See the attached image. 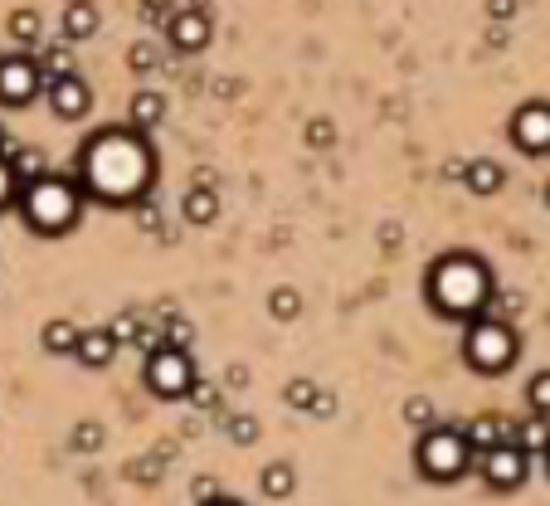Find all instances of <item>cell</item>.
<instances>
[{"mask_svg":"<svg viewBox=\"0 0 550 506\" xmlns=\"http://www.w3.org/2000/svg\"><path fill=\"white\" fill-rule=\"evenodd\" d=\"M137 5H142V20H151V25L171 20V10H176V0H137Z\"/></svg>","mask_w":550,"mask_h":506,"instance_id":"cell-38","label":"cell"},{"mask_svg":"<svg viewBox=\"0 0 550 506\" xmlns=\"http://www.w3.org/2000/svg\"><path fill=\"white\" fill-rule=\"evenodd\" d=\"M10 146L15 142H10V132H5V122H0V156H10Z\"/></svg>","mask_w":550,"mask_h":506,"instance_id":"cell-42","label":"cell"},{"mask_svg":"<svg viewBox=\"0 0 550 506\" xmlns=\"http://www.w3.org/2000/svg\"><path fill=\"white\" fill-rule=\"evenodd\" d=\"M224 434L234 438L239 448H249V443H258V419L254 414H229L224 419Z\"/></svg>","mask_w":550,"mask_h":506,"instance_id":"cell-29","label":"cell"},{"mask_svg":"<svg viewBox=\"0 0 550 506\" xmlns=\"http://www.w3.org/2000/svg\"><path fill=\"white\" fill-rule=\"evenodd\" d=\"M181 215H185V224H200V229L215 224V219H220V195H215V185H200V181L190 185L181 200Z\"/></svg>","mask_w":550,"mask_h":506,"instance_id":"cell-14","label":"cell"},{"mask_svg":"<svg viewBox=\"0 0 550 506\" xmlns=\"http://www.w3.org/2000/svg\"><path fill=\"white\" fill-rule=\"evenodd\" d=\"M10 171H15V181H20V190L30 181H39V176H49V166H44V151H35V146H10Z\"/></svg>","mask_w":550,"mask_h":506,"instance_id":"cell-22","label":"cell"},{"mask_svg":"<svg viewBox=\"0 0 550 506\" xmlns=\"http://www.w3.org/2000/svg\"><path fill=\"white\" fill-rule=\"evenodd\" d=\"M424 302L439 312L443 322H473L482 317L492 302H497V283H492V268L468 249H453L434 258L424 268Z\"/></svg>","mask_w":550,"mask_h":506,"instance_id":"cell-2","label":"cell"},{"mask_svg":"<svg viewBox=\"0 0 550 506\" xmlns=\"http://www.w3.org/2000/svg\"><path fill=\"white\" fill-rule=\"evenodd\" d=\"M487 15H492L497 25H502V20H512V15H516V0H487Z\"/></svg>","mask_w":550,"mask_h":506,"instance_id":"cell-39","label":"cell"},{"mask_svg":"<svg viewBox=\"0 0 550 506\" xmlns=\"http://www.w3.org/2000/svg\"><path fill=\"white\" fill-rule=\"evenodd\" d=\"M516 438V424H507L502 414H477L473 424H468V443H473V453H492V448H502V443H512Z\"/></svg>","mask_w":550,"mask_h":506,"instance_id":"cell-12","label":"cell"},{"mask_svg":"<svg viewBox=\"0 0 550 506\" xmlns=\"http://www.w3.org/2000/svg\"><path fill=\"white\" fill-rule=\"evenodd\" d=\"M210 35H215L210 10L185 5V10H171V20H166V39H171V49H176V54H200V49L210 44Z\"/></svg>","mask_w":550,"mask_h":506,"instance_id":"cell-10","label":"cell"},{"mask_svg":"<svg viewBox=\"0 0 550 506\" xmlns=\"http://www.w3.org/2000/svg\"><path fill=\"white\" fill-rule=\"evenodd\" d=\"M507 137L521 156H550V103L546 98H531L512 112L507 122Z\"/></svg>","mask_w":550,"mask_h":506,"instance_id":"cell-8","label":"cell"},{"mask_svg":"<svg viewBox=\"0 0 550 506\" xmlns=\"http://www.w3.org/2000/svg\"><path fill=\"white\" fill-rule=\"evenodd\" d=\"M414 468L424 482H458L468 468H477L468 429H424L414 443Z\"/></svg>","mask_w":550,"mask_h":506,"instance_id":"cell-5","label":"cell"},{"mask_svg":"<svg viewBox=\"0 0 550 506\" xmlns=\"http://www.w3.org/2000/svg\"><path fill=\"white\" fill-rule=\"evenodd\" d=\"M132 219H137V229H142V234H161V205H156L151 195L132 205Z\"/></svg>","mask_w":550,"mask_h":506,"instance_id":"cell-31","label":"cell"},{"mask_svg":"<svg viewBox=\"0 0 550 506\" xmlns=\"http://www.w3.org/2000/svg\"><path fill=\"white\" fill-rule=\"evenodd\" d=\"M463 365L482 375V380H497V375H507L516 361H521V336H516V326L507 317H492V312H482L473 322L463 326Z\"/></svg>","mask_w":550,"mask_h":506,"instance_id":"cell-4","label":"cell"},{"mask_svg":"<svg viewBox=\"0 0 550 506\" xmlns=\"http://www.w3.org/2000/svg\"><path fill=\"white\" fill-rule=\"evenodd\" d=\"M516 448H526L531 458H546L550 453V419L546 414H531V419H521L516 424V438H512Z\"/></svg>","mask_w":550,"mask_h":506,"instance_id":"cell-21","label":"cell"},{"mask_svg":"<svg viewBox=\"0 0 550 506\" xmlns=\"http://www.w3.org/2000/svg\"><path fill=\"white\" fill-rule=\"evenodd\" d=\"M117 336H112L108 326H93V331H83V341H78V365H88V370H103V365L117 361Z\"/></svg>","mask_w":550,"mask_h":506,"instance_id":"cell-13","label":"cell"},{"mask_svg":"<svg viewBox=\"0 0 550 506\" xmlns=\"http://www.w3.org/2000/svg\"><path fill=\"white\" fill-rule=\"evenodd\" d=\"M69 443H74V453H98V448H103V424H93V419L78 424Z\"/></svg>","mask_w":550,"mask_h":506,"instance_id":"cell-32","label":"cell"},{"mask_svg":"<svg viewBox=\"0 0 550 506\" xmlns=\"http://www.w3.org/2000/svg\"><path fill=\"white\" fill-rule=\"evenodd\" d=\"M463 185L473 190V195H497L502 185H507V166L502 161H492V156H477V161H468V176H463Z\"/></svg>","mask_w":550,"mask_h":506,"instance_id":"cell-16","label":"cell"},{"mask_svg":"<svg viewBox=\"0 0 550 506\" xmlns=\"http://www.w3.org/2000/svg\"><path fill=\"white\" fill-rule=\"evenodd\" d=\"M331 142H336V122H331V117H312V122H307V146L327 151Z\"/></svg>","mask_w":550,"mask_h":506,"instance_id":"cell-33","label":"cell"},{"mask_svg":"<svg viewBox=\"0 0 550 506\" xmlns=\"http://www.w3.org/2000/svg\"><path fill=\"white\" fill-rule=\"evenodd\" d=\"M83 185L74 176H39L20 190V219L30 224V234L39 239H59V234H69L78 219H83Z\"/></svg>","mask_w":550,"mask_h":506,"instance_id":"cell-3","label":"cell"},{"mask_svg":"<svg viewBox=\"0 0 550 506\" xmlns=\"http://www.w3.org/2000/svg\"><path fill=\"white\" fill-rule=\"evenodd\" d=\"M98 35V5L93 0H69L64 5V39L69 44H83V39Z\"/></svg>","mask_w":550,"mask_h":506,"instance_id":"cell-17","label":"cell"},{"mask_svg":"<svg viewBox=\"0 0 550 506\" xmlns=\"http://www.w3.org/2000/svg\"><path fill=\"white\" fill-rule=\"evenodd\" d=\"M477 472H482V482L492 492H516L531 477V453L516 448V443H502V448H492V453L477 458Z\"/></svg>","mask_w":550,"mask_h":506,"instance_id":"cell-9","label":"cell"},{"mask_svg":"<svg viewBox=\"0 0 550 506\" xmlns=\"http://www.w3.org/2000/svg\"><path fill=\"white\" fill-rule=\"evenodd\" d=\"M317 395H322V390H317L307 375H297V380H288V385H283V404H288V409H297V414H312Z\"/></svg>","mask_w":550,"mask_h":506,"instance_id":"cell-25","label":"cell"},{"mask_svg":"<svg viewBox=\"0 0 550 506\" xmlns=\"http://www.w3.org/2000/svg\"><path fill=\"white\" fill-rule=\"evenodd\" d=\"M142 380H147V390L156 399H185L190 395V385L200 380V370H195V356H190V351L156 346V351H147V370H142Z\"/></svg>","mask_w":550,"mask_h":506,"instance_id":"cell-6","label":"cell"},{"mask_svg":"<svg viewBox=\"0 0 550 506\" xmlns=\"http://www.w3.org/2000/svg\"><path fill=\"white\" fill-rule=\"evenodd\" d=\"M39 69H44V78L54 83V78H69L74 69V49H69V39L64 44H49V49H39Z\"/></svg>","mask_w":550,"mask_h":506,"instance_id":"cell-24","label":"cell"},{"mask_svg":"<svg viewBox=\"0 0 550 506\" xmlns=\"http://www.w3.org/2000/svg\"><path fill=\"white\" fill-rule=\"evenodd\" d=\"M443 176H448V181H463V176H468V161H448Z\"/></svg>","mask_w":550,"mask_h":506,"instance_id":"cell-41","label":"cell"},{"mask_svg":"<svg viewBox=\"0 0 550 506\" xmlns=\"http://www.w3.org/2000/svg\"><path fill=\"white\" fill-rule=\"evenodd\" d=\"M526 404H531V414H546L550 419V370H536L526 380Z\"/></svg>","mask_w":550,"mask_h":506,"instance_id":"cell-27","label":"cell"},{"mask_svg":"<svg viewBox=\"0 0 550 506\" xmlns=\"http://www.w3.org/2000/svg\"><path fill=\"white\" fill-rule=\"evenodd\" d=\"M78 341H83V326L69 322V317H54V322H44V331H39V346L49 356H78Z\"/></svg>","mask_w":550,"mask_h":506,"instance_id":"cell-15","label":"cell"},{"mask_svg":"<svg viewBox=\"0 0 550 506\" xmlns=\"http://www.w3.org/2000/svg\"><path fill=\"white\" fill-rule=\"evenodd\" d=\"M268 317H273V322H297V317H302V292L288 288V283H278V288L268 292Z\"/></svg>","mask_w":550,"mask_h":506,"instance_id":"cell-23","label":"cell"},{"mask_svg":"<svg viewBox=\"0 0 550 506\" xmlns=\"http://www.w3.org/2000/svg\"><path fill=\"white\" fill-rule=\"evenodd\" d=\"M190 404H195V409H220V390H215V385H210V380H195V385H190Z\"/></svg>","mask_w":550,"mask_h":506,"instance_id":"cell-35","label":"cell"},{"mask_svg":"<svg viewBox=\"0 0 550 506\" xmlns=\"http://www.w3.org/2000/svg\"><path fill=\"white\" fill-rule=\"evenodd\" d=\"M151 132H137L132 122L127 127H98L83 151H78V171L74 181L83 185L88 200L98 205H137L151 195V181H156V151L147 142Z\"/></svg>","mask_w":550,"mask_h":506,"instance_id":"cell-1","label":"cell"},{"mask_svg":"<svg viewBox=\"0 0 550 506\" xmlns=\"http://www.w3.org/2000/svg\"><path fill=\"white\" fill-rule=\"evenodd\" d=\"M44 88H49V78H44L35 54H5L0 59V108H30Z\"/></svg>","mask_w":550,"mask_h":506,"instance_id":"cell-7","label":"cell"},{"mask_svg":"<svg viewBox=\"0 0 550 506\" xmlns=\"http://www.w3.org/2000/svg\"><path fill=\"white\" fill-rule=\"evenodd\" d=\"M546 468H550V453H546Z\"/></svg>","mask_w":550,"mask_h":506,"instance_id":"cell-45","label":"cell"},{"mask_svg":"<svg viewBox=\"0 0 550 506\" xmlns=\"http://www.w3.org/2000/svg\"><path fill=\"white\" fill-rule=\"evenodd\" d=\"M541 205H546V210H550V181L541 185Z\"/></svg>","mask_w":550,"mask_h":506,"instance_id":"cell-44","label":"cell"},{"mask_svg":"<svg viewBox=\"0 0 550 506\" xmlns=\"http://www.w3.org/2000/svg\"><path fill=\"white\" fill-rule=\"evenodd\" d=\"M404 424H414L419 434H424V429H434V399H424V395L404 399Z\"/></svg>","mask_w":550,"mask_h":506,"instance_id":"cell-30","label":"cell"},{"mask_svg":"<svg viewBox=\"0 0 550 506\" xmlns=\"http://www.w3.org/2000/svg\"><path fill=\"white\" fill-rule=\"evenodd\" d=\"M5 30H10V39H15L20 49H35L39 39H44V15H39V10H30V5H20V10H10Z\"/></svg>","mask_w":550,"mask_h":506,"instance_id":"cell-20","label":"cell"},{"mask_svg":"<svg viewBox=\"0 0 550 506\" xmlns=\"http://www.w3.org/2000/svg\"><path fill=\"white\" fill-rule=\"evenodd\" d=\"M210 506H244V502H234V497H215Z\"/></svg>","mask_w":550,"mask_h":506,"instance_id":"cell-43","label":"cell"},{"mask_svg":"<svg viewBox=\"0 0 550 506\" xmlns=\"http://www.w3.org/2000/svg\"><path fill=\"white\" fill-rule=\"evenodd\" d=\"M10 200H20V181H15V171H10V161L0 156V210H5Z\"/></svg>","mask_w":550,"mask_h":506,"instance_id":"cell-37","label":"cell"},{"mask_svg":"<svg viewBox=\"0 0 550 506\" xmlns=\"http://www.w3.org/2000/svg\"><path fill=\"white\" fill-rule=\"evenodd\" d=\"M108 331L117 336V346H137V336H142V317H117Z\"/></svg>","mask_w":550,"mask_h":506,"instance_id":"cell-34","label":"cell"},{"mask_svg":"<svg viewBox=\"0 0 550 506\" xmlns=\"http://www.w3.org/2000/svg\"><path fill=\"white\" fill-rule=\"evenodd\" d=\"M156 64H161V49H156L151 39H137V44L127 49V69L132 73H151Z\"/></svg>","mask_w":550,"mask_h":506,"instance_id":"cell-28","label":"cell"},{"mask_svg":"<svg viewBox=\"0 0 550 506\" xmlns=\"http://www.w3.org/2000/svg\"><path fill=\"white\" fill-rule=\"evenodd\" d=\"M44 98H49V108H54L59 122H78V117H88V112H93V88H88L78 73L54 78V83L44 88Z\"/></svg>","mask_w":550,"mask_h":506,"instance_id":"cell-11","label":"cell"},{"mask_svg":"<svg viewBox=\"0 0 550 506\" xmlns=\"http://www.w3.org/2000/svg\"><path fill=\"white\" fill-rule=\"evenodd\" d=\"M161 117H166V98H161L156 88H142V93H132L127 122H132L137 132H151V127H161Z\"/></svg>","mask_w":550,"mask_h":506,"instance_id":"cell-18","label":"cell"},{"mask_svg":"<svg viewBox=\"0 0 550 506\" xmlns=\"http://www.w3.org/2000/svg\"><path fill=\"white\" fill-rule=\"evenodd\" d=\"M161 341H166V346H176V351H195V322H185V317L171 312V317L161 322Z\"/></svg>","mask_w":550,"mask_h":506,"instance_id":"cell-26","label":"cell"},{"mask_svg":"<svg viewBox=\"0 0 550 506\" xmlns=\"http://www.w3.org/2000/svg\"><path fill=\"white\" fill-rule=\"evenodd\" d=\"M215 497H220V482H215V477H195V482H190V502L195 506H210Z\"/></svg>","mask_w":550,"mask_h":506,"instance_id":"cell-36","label":"cell"},{"mask_svg":"<svg viewBox=\"0 0 550 506\" xmlns=\"http://www.w3.org/2000/svg\"><path fill=\"white\" fill-rule=\"evenodd\" d=\"M258 492L268 497V502H288L297 492V472L293 463H268V468L258 472Z\"/></svg>","mask_w":550,"mask_h":506,"instance_id":"cell-19","label":"cell"},{"mask_svg":"<svg viewBox=\"0 0 550 506\" xmlns=\"http://www.w3.org/2000/svg\"><path fill=\"white\" fill-rule=\"evenodd\" d=\"M312 414H317V419H331V414H336V395H331V390H322V395H317V404H312Z\"/></svg>","mask_w":550,"mask_h":506,"instance_id":"cell-40","label":"cell"}]
</instances>
